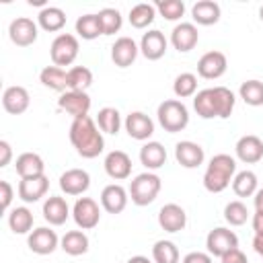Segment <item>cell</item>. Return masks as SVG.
<instances>
[{
  "label": "cell",
  "instance_id": "37",
  "mask_svg": "<svg viewBox=\"0 0 263 263\" xmlns=\"http://www.w3.org/2000/svg\"><path fill=\"white\" fill-rule=\"evenodd\" d=\"M154 16H156V8H154L152 4H148V2H140V4H136V6L129 10V23H132V27H136V29L148 27V25L154 21Z\"/></svg>",
  "mask_w": 263,
  "mask_h": 263
},
{
  "label": "cell",
  "instance_id": "39",
  "mask_svg": "<svg viewBox=\"0 0 263 263\" xmlns=\"http://www.w3.org/2000/svg\"><path fill=\"white\" fill-rule=\"evenodd\" d=\"M240 99L251 107L263 105V82L261 80H245L240 84Z\"/></svg>",
  "mask_w": 263,
  "mask_h": 263
},
{
  "label": "cell",
  "instance_id": "40",
  "mask_svg": "<svg viewBox=\"0 0 263 263\" xmlns=\"http://www.w3.org/2000/svg\"><path fill=\"white\" fill-rule=\"evenodd\" d=\"M214 95H216V105H218V117L226 119L230 117L232 109H234V95L230 88L226 86H214Z\"/></svg>",
  "mask_w": 263,
  "mask_h": 263
},
{
  "label": "cell",
  "instance_id": "1",
  "mask_svg": "<svg viewBox=\"0 0 263 263\" xmlns=\"http://www.w3.org/2000/svg\"><path fill=\"white\" fill-rule=\"evenodd\" d=\"M70 142L82 158H95L105 148L103 134L97 129L95 121L88 115L74 117V121L70 125Z\"/></svg>",
  "mask_w": 263,
  "mask_h": 263
},
{
  "label": "cell",
  "instance_id": "44",
  "mask_svg": "<svg viewBox=\"0 0 263 263\" xmlns=\"http://www.w3.org/2000/svg\"><path fill=\"white\" fill-rule=\"evenodd\" d=\"M156 8L158 12L166 18V21H177L183 16L185 12V4L181 0H158L156 2Z\"/></svg>",
  "mask_w": 263,
  "mask_h": 263
},
{
  "label": "cell",
  "instance_id": "50",
  "mask_svg": "<svg viewBox=\"0 0 263 263\" xmlns=\"http://www.w3.org/2000/svg\"><path fill=\"white\" fill-rule=\"evenodd\" d=\"M253 247H255V251L263 257V236H255V240H253Z\"/></svg>",
  "mask_w": 263,
  "mask_h": 263
},
{
  "label": "cell",
  "instance_id": "8",
  "mask_svg": "<svg viewBox=\"0 0 263 263\" xmlns=\"http://www.w3.org/2000/svg\"><path fill=\"white\" fill-rule=\"evenodd\" d=\"M8 35L14 45H21V47L33 45L37 41V25L27 16H16L8 27Z\"/></svg>",
  "mask_w": 263,
  "mask_h": 263
},
{
  "label": "cell",
  "instance_id": "24",
  "mask_svg": "<svg viewBox=\"0 0 263 263\" xmlns=\"http://www.w3.org/2000/svg\"><path fill=\"white\" fill-rule=\"evenodd\" d=\"M68 214H70V210H68V203H66L64 197L51 195V197H47V201L43 203V218H45L49 224H53V226L64 224V222L68 220Z\"/></svg>",
  "mask_w": 263,
  "mask_h": 263
},
{
  "label": "cell",
  "instance_id": "47",
  "mask_svg": "<svg viewBox=\"0 0 263 263\" xmlns=\"http://www.w3.org/2000/svg\"><path fill=\"white\" fill-rule=\"evenodd\" d=\"M183 263H212V255L210 253H201V251H193V253L185 255Z\"/></svg>",
  "mask_w": 263,
  "mask_h": 263
},
{
  "label": "cell",
  "instance_id": "41",
  "mask_svg": "<svg viewBox=\"0 0 263 263\" xmlns=\"http://www.w3.org/2000/svg\"><path fill=\"white\" fill-rule=\"evenodd\" d=\"M195 88H197V78H195V74H191V72L179 74V76L175 78V82H173V90H175V95H177L179 99L191 97V95L195 92Z\"/></svg>",
  "mask_w": 263,
  "mask_h": 263
},
{
  "label": "cell",
  "instance_id": "23",
  "mask_svg": "<svg viewBox=\"0 0 263 263\" xmlns=\"http://www.w3.org/2000/svg\"><path fill=\"white\" fill-rule=\"evenodd\" d=\"M101 203L105 208V212L109 214H119L125 210L127 205V191L121 185H107L101 193Z\"/></svg>",
  "mask_w": 263,
  "mask_h": 263
},
{
  "label": "cell",
  "instance_id": "27",
  "mask_svg": "<svg viewBox=\"0 0 263 263\" xmlns=\"http://www.w3.org/2000/svg\"><path fill=\"white\" fill-rule=\"evenodd\" d=\"M166 160V150L158 142H148L140 148V162L146 168H160Z\"/></svg>",
  "mask_w": 263,
  "mask_h": 263
},
{
  "label": "cell",
  "instance_id": "34",
  "mask_svg": "<svg viewBox=\"0 0 263 263\" xmlns=\"http://www.w3.org/2000/svg\"><path fill=\"white\" fill-rule=\"evenodd\" d=\"M97 123H99V129L105 132V134H117L119 127H121V117H119V111L115 107H103L99 113H97Z\"/></svg>",
  "mask_w": 263,
  "mask_h": 263
},
{
  "label": "cell",
  "instance_id": "38",
  "mask_svg": "<svg viewBox=\"0 0 263 263\" xmlns=\"http://www.w3.org/2000/svg\"><path fill=\"white\" fill-rule=\"evenodd\" d=\"M154 263H179V249L171 240H158L152 247Z\"/></svg>",
  "mask_w": 263,
  "mask_h": 263
},
{
  "label": "cell",
  "instance_id": "6",
  "mask_svg": "<svg viewBox=\"0 0 263 263\" xmlns=\"http://www.w3.org/2000/svg\"><path fill=\"white\" fill-rule=\"evenodd\" d=\"M72 216H74V222L82 228V230H90L99 224L101 220V210H99V203L90 197H80L76 203H74V210H72Z\"/></svg>",
  "mask_w": 263,
  "mask_h": 263
},
{
  "label": "cell",
  "instance_id": "48",
  "mask_svg": "<svg viewBox=\"0 0 263 263\" xmlns=\"http://www.w3.org/2000/svg\"><path fill=\"white\" fill-rule=\"evenodd\" d=\"M12 158V150H10V144L6 140H0V166H6Z\"/></svg>",
  "mask_w": 263,
  "mask_h": 263
},
{
  "label": "cell",
  "instance_id": "4",
  "mask_svg": "<svg viewBox=\"0 0 263 263\" xmlns=\"http://www.w3.org/2000/svg\"><path fill=\"white\" fill-rule=\"evenodd\" d=\"M160 191V179L154 173H142L138 175L129 185V195L136 205H148L156 199Z\"/></svg>",
  "mask_w": 263,
  "mask_h": 263
},
{
  "label": "cell",
  "instance_id": "51",
  "mask_svg": "<svg viewBox=\"0 0 263 263\" xmlns=\"http://www.w3.org/2000/svg\"><path fill=\"white\" fill-rule=\"evenodd\" d=\"M255 208L257 210H263V189H259L255 193Z\"/></svg>",
  "mask_w": 263,
  "mask_h": 263
},
{
  "label": "cell",
  "instance_id": "54",
  "mask_svg": "<svg viewBox=\"0 0 263 263\" xmlns=\"http://www.w3.org/2000/svg\"><path fill=\"white\" fill-rule=\"evenodd\" d=\"M259 18H261V21H263V6H261V8H259Z\"/></svg>",
  "mask_w": 263,
  "mask_h": 263
},
{
  "label": "cell",
  "instance_id": "25",
  "mask_svg": "<svg viewBox=\"0 0 263 263\" xmlns=\"http://www.w3.org/2000/svg\"><path fill=\"white\" fill-rule=\"evenodd\" d=\"M191 16L197 25H216L220 21V6L214 0H199L193 4Z\"/></svg>",
  "mask_w": 263,
  "mask_h": 263
},
{
  "label": "cell",
  "instance_id": "43",
  "mask_svg": "<svg viewBox=\"0 0 263 263\" xmlns=\"http://www.w3.org/2000/svg\"><path fill=\"white\" fill-rule=\"evenodd\" d=\"M99 18H101V25H103V35H113L121 29V12L117 8L99 10Z\"/></svg>",
  "mask_w": 263,
  "mask_h": 263
},
{
  "label": "cell",
  "instance_id": "15",
  "mask_svg": "<svg viewBox=\"0 0 263 263\" xmlns=\"http://www.w3.org/2000/svg\"><path fill=\"white\" fill-rule=\"evenodd\" d=\"M138 58V45L132 37H119L111 47V60L119 68H127Z\"/></svg>",
  "mask_w": 263,
  "mask_h": 263
},
{
  "label": "cell",
  "instance_id": "9",
  "mask_svg": "<svg viewBox=\"0 0 263 263\" xmlns=\"http://www.w3.org/2000/svg\"><path fill=\"white\" fill-rule=\"evenodd\" d=\"M226 66H228V60L222 51L214 49V51H208L199 58L197 62V74L201 78H208V80H214V78H220L224 72H226Z\"/></svg>",
  "mask_w": 263,
  "mask_h": 263
},
{
  "label": "cell",
  "instance_id": "16",
  "mask_svg": "<svg viewBox=\"0 0 263 263\" xmlns=\"http://www.w3.org/2000/svg\"><path fill=\"white\" fill-rule=\"evenodd\" d=\"M105 171L111 179L115 181H123L129 177L132 173V158L123 152V150H113L107 154L105 158Z\"/></svg>",
  "mask_w": 263,
  "mask_h": 263
},
{
  "label": "cell",
  "instance_id": "32",
  "mask_svg": "<svg viewBox=\"0 0 263 263\" xmlns=\"http://www.w3.org/2000/svg\"><path fill=\"white\" fill-rule=\"evenodd\" d=\"M39 25L45 31H60L66 25V12L58 6H45L39 12Z\"/></svg>",
  "mask_w": 263,
  "mask_h": 263
},
{
  "label": "cell",
  "instance_id": "2",
  "mask_svg": "<svg viewBox=\"0 0 263 263\" xmlns=\"http://www.w3.org/2000/svg\"><path fill=\"white\" fill-rule=\"evenodd\" d=\"M236 171V162L230 154H216L210 164L208 171L203 175V187L210 193H220L230 185V179Z\"/></svg>",
  "mask_w": 263,
  "mask_h": 263
},
{
  "label": "cell",
  "instance_id": "49",
  "mask_svg": "<svg viewBox=\"0 0 263 263\" xmlns=\"http://www.w3.org/2000/svg\"><path fill=\"white\" fill-rule=\"evenodd\" d=\"M253 230L255 236H263V210H257L253 216Z\"/></svg>",
  "mask_w": 263,
  "mask_h": 263
},
{
  "label": "cell",
  "instance_id": "5",
  "mask_svg": "<svg viewBox=\"0 0 263 263\" xmlns=\"http://www.w3.org/2000/svg\"><path fill=\"white\" fill-rule=\"evenodd\" d=\"M49 53H51L53 66H58V68L70 66V64L76 60V55H78V39H76L74 35H70V33L58 35V37L51 41Z\"/></svg>",
  "mask_w": 263,
  "mask_h": 263
},
{
  "label": "cell",
  "instance_id": "33",
  "mask_svg": "<svg viewBox=\"0 0 263 263\" xmlns=\"http://www.w3.org/2000/svg\"><path fill=\"white\" fill-rule=\"evenodd\" d=\"M90 84H92V72L86 66H74L68 70V90L86 92Z\"/></svg>",
  "mask_w": 263,
  "mask_h": 263
},
{
  "label": "cell",
  "instance_id": "19",
  "mask_svg": "<svg viewBox=\"0 0 263 263\" xmlns=\"http://www.w3.org/2000/svg\"><path fill=\"white\" fill-rule=\"evenodd\" d=\"M175 158L181 166L185 168H195L203 162V148L195 142H189V140H183L175 146Z\"/></svg>",
  "mask_w": 263,
  "mask_h": 263
},
{
  "label": "cell",
  "instance_id": "53",
  "mask_svg": "<svg viewBox=\"0 0 263 263\" xmlns=\"http://www.w3.org/2000/svg\"><path fill=\"white\" fill-rule=\"evenodd\" d=\"M29 4H31V6H43V8H45V2H43V0H29Z\"/></svg>",
  "mask_w": 263,
  "mask_h": 263
},
{
  "label": "cell",
  "instance_id": "52",
  "mask_svg": "<svg viewBox=\"0 0 263 263\" xmlns=\"http://www.w3.org/2000/svg\"><path fill=\"white\" fill-rule=\"evenodd\" d=\"M127 263H150V259L144 257V255H136V257H132Z\"/></svg>",
  "mask_w": 263,
  "mask_h": 263
},
{
  "label": "cell",
  "instance_id": "7",
  "mask_svg": "<svg viewBox=\"0 0 263 263\" xmlns=\"http://www.w3.org/2000/svg\"><path fill=\"white\" fill-rule=\"evenodd\" d=\"M205 247H208V253L214 255V257H222L224 253H228L230 249H236L238 247V236L228 230V228H214L210 230L208 238H205Z\"/></svg>",
  "mask_w": 263,
  "mask_h": 263
},
{
  "label": "cell",
  "instance_id": "45",
  "mask_svg": "<svg viewBox=\"0 0 263 263\" xmlns=\"http://www.w3.org/2000/svg\"><path fill=\"white\" fill-rule=\"evenodd\" d=\"M12 201V187L8 181H0V210L4 212Z\"/></svg>",
  "mask_w": 263,
  "mask_h": 263
},
{
  "label": "cell",
  "instance_id": "17",
  "mask_svg": "<svg viewBox=\"0 0 263 263\" xmlns=\"http://www.w3.org/2000/svg\"><path fill=\"white\" fill-rule=\"evenodd\" d=\"M88 185H90V177L82 168H70L60 177V187L68 195H80L88 189Z\"/></svg>",
  "mask_w": 263,
  "mask_h": 263
},
{
  "label": "cell",
  "instance_id": "20",
  "mask_svg": "<svg viewBox=\"0 0 263 263\" xmlns=\"http://www.w3.org/2000/svg\"><path fill=\"white\" fill-rule=\"evenodd\" d=\"M140 49H142L146 60H152V62L160 60L164 55V51H166V39H164V35L158 29H152V31L142 35Z\"/></svg>",
  "mask_w": 263,
  "mask_h": 263
},
{
  "label": "cell",
  "instance_id": "10",
  "mask_svg": "<svg viewBox=\"0 0 263 263\" xmlns=\"http://www.w3.org/2000/svg\"><path fill=\"white\" fill-rule=\"evenodd\" d=\"M58 107L62 111L74 115V117H82V115H88L90 97L86 92H80V90H66L58 99Z\"/></svg>",
  "mask_w": 263,
  "mask_h": 263
},
{
  "label": "cell",
  "instance_id": "35",
  "mask_svg": "<svg viewBox=\"0 0 263 263\" xmlns=\"http://www.w3.org/2000/svg\"><path fill=\"white\" fill-rule=\"evenodd\" d=\"M232 191L238 197H251L257 191V175L253 171H240L232 181Z\"/></svg>",
  "mask_w": 263,
  "mask_h": 263
},
{
  "label": "cell",
  "instance_id": "30",
  "mask_svg": "<svg viewBox=\"0 0 263 263\" xmlns=\"http://www.w3.org/2000/svg\"><path fill=\"white\" fill-rule=\"evenodd\" d=\"M39 78H41V82H43L47 88H51V90L66 92V88H68V72H64V70L58 68V66H45V68L41 70Z\"/></svg>",
  "mask_w": 263,
  "mask_h": 263
},
{
  "label": "cell",
  "instance_id": "36",
  "mask_svg": "<svg viewBox=\"0 0 263 263\" xmlns=\"http://www.w3.org/2000/svg\"><path fill=\"white\" fill-rule=\"evenodd\" d=\"M8 226L14 234H27L33 228V214L27 208H14L8 216Z\"/></svg>",
  "mask_w": 263,
  "mask_h": 263
},
{
  "label": "cell",
  "instance_id": "42",
  "mask_svg": "<svg viewBox=\"0 0 263 263\" xmlns=\"http://www.w3.org/2000/svg\"><path fill=\"white\" fill-rule=\"evenodd\" d=\"M224 218H226V222H228L230 226H242V224L247 222V218H249V210H247V205H245L242 201L234 199V201L226 203V208H224Z\"/></svg>",
  "mask_w": 263,
  "mask_h": 263
},
{
  "label": "cell",
  "instance_id": "12",
  "mask_svg": "<svg viewBox=\"0 0 263 263\" xmlns=\"http://www.w3.org/2000/svg\"><path fill=\"white\" fill-rule=\"evenodd\" d=\"M27 245H29V249H31L33 253H37V255H49V253H53L55 247H58V234H55L51 228L41 226V228H35V230L29 234Z\"/></svg>",
  "mask_w": 263,
  "mask_h": 263
},
{
  "label": "cell",
  "instance_id": "13",
  "mask_svg": "<svg viewBox=\"0 0 263 263\" xmlns=\"http://www.w3.org/2000/svg\"><path fill=\"white\" fill-rule=\"evenodd\" d=\"M199 41V33H197V27L193 23H181L173 29L171 33V43L175 45L177 51H191Z\"/></svg>",
  "mask_w": 263,
  "mask_h": 263
},
{
  "label": "cell",
  "instance_id": "26",
  "mask_svg": "<svg viewBox=\"0 0 263 263\" xmlns=\"http://www.w3.org/2000/svg\"><path fill=\"white\" fill-rule=\"evenodd\" d=\"M43 160L39 154L35 152H23L18 158H16V173L21 175V179H31V177H39L43 175Z\"/></svg>",
  "mask_w": 263,
  "mask_h": 263
},
{
  "label": "cell",
  "instance_id": "22",
  "mask_svg": "<svg viewBox=\"0 0 263 263\" xmlns=\"http://www.w3.org/2000/svg\"><path fill=\"white\" fill-rule=\"evenodd\" d=\"M49 187V181L45 175H39V177H31V179H21L18 183V197L23 201H37L45 195Z\"/></svg>",
  "mask_w": 263,
  "mask_h": 263
},
{
  "label": "cell",
  "instance_id": "18",
  "mask_svg": "<svg viewBox=\"0 0 263 263\" xmlns=\"http://www.w3.org/2000/svg\"><path fill=\"white\" fill-rule=\"evenodd\" d=\"M125 129L134 140H148L154 134V123L146 113L134 111L125 117Z\"/></svg>",
  "mask_w": 263,
  "mask_h": 263
},
{
  "label": "cell",
  "instance_id": "46",
  "mask_svg": "<svg viewBox=\"0 0 263 263\" xmlns=\"http://www.w3.org/2000/svg\"><path fill=\"white\" fill-rule=\"evenodd\" d=\"M222 263H247V255L236 247V249H230L228 253H224L222 257Z\"/></svg>",
  "mask_w": 263,
  "mask_h": 263
},
{
  "label": "cell",
  "instance_id": "29",
  "mask_svg": "<svg viewBox=\"0 0 263 263\" xmlns=\"http://www.w3.org/2000/svg\"><path fill=\"white\" fill-rule=\"evenodd\" d=\"M62 249L72 257L84 255L88 251V236L82 230H70L62 236Z\"/></svg>",
  "mask_w": 263,
  "mask_h": 263
},
{
  "label": "cell",
  "instance_id": "31",
  "mask_svg": "<svg viewBox=\"0 0 263 263\" xmlns=\"http://www.w3.org/2000/svg\"><path fill=\"white\" fill-rule=\"evenodd\" d=\"M76 33L82 39H97L99 35H103V25L99 14H82L76 18Z\"/></svg>",
  "mask_w": 263,
  "mask_h": 263
},
{
  "label": "cell",
  "instance_id": "14",
  "mask_svg": "<svg viewBox=\"0 0 263 263\" xmlns=\"http://www.w3.org/2000/svg\"><path fill=\"white\" fill-rule=\"evenodd\" d=\"M236 156L247 162V164H255L263 158V140L255 134H249V136H242L238 142H236Z\"/></svg>",
  "mask_w": 263,
  "mask_h": 263
},
{
  "label": "cell",
  "instance_id": "21",
  "mask_svg": "<svg viewBox=\"0 0 263 263\" xmlns=\"http://www.w3.org/2000/svg\"><path fill=\"white\" fill-rule=\"evenodd\" d=\"M2 105L10 115H21L29 109V92L25 86H8L2 95Z\"/></svg>",
  "mask_w": 263,
  "mask_h": 263
},
{
  "label": "cell",
  "instance_id": "28",
  "mask_svg": "<svg viewBox=\"0 0 263 263\" xmlns=\"http://www.w3.org/2000/svg\"><path fill=\"white\" fill-rule=\"evenodd\" d=\"M193 107L197 111L199 117L203 119H212V117H218V105H216V95H214V88H203L195 95L193 99Z\"/></svg>",
  "mask_w": 263,
  "mask_h": 263
},
{
  "label": "cell",
  "instance_id": "11",
  "mask_svg": "<svg viewBox=\"0 0 263 263\" xmlns=\"http://www.w3.org/2000/svg\"><path fill=\"white\" fill-rule=\"evenodd\" d=\"M158 224H160V228L166 230V232H179V230H183L185 224H187V214H185V210H183L181 205H177V203H166V205H162L160 212H158Z\"/></svg>",
  "mask_w": 263,
  "mask_h": 263
},
{
  "label": "cell",
  "instance_id": "3",
  "mask_svg": "<svg viewBox=\"0 0 263 263\" xmlns=\"http://www.w3.org/2000/svg\"><path fill=\"white\" fill-rule=\"evenodd\" d=\"M158 121L160 125L164 127V132L168 134H177V132H183L189 123V111L187 107L177 101V99H168V101H162L158 105Z\"/></svg>",
  "mask_w": 263,
  "mask_h": 263
}]
</instances>
